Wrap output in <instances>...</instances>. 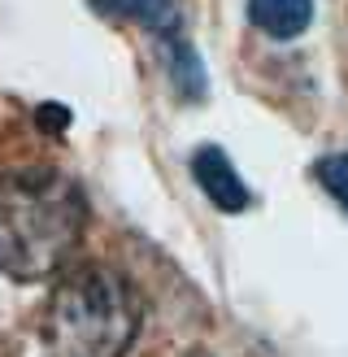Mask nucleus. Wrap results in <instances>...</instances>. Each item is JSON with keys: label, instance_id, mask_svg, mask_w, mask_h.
<instances>
[{"label": "nucleus", "instance_id": "20e7f679", "mask_svg": "<svg viewBox=\"0 0 348 357\" xmlns=\"http://www.w3.org/2000/svg\"><path fill=\"white\" fill-rule=\"evenodd\" d=\"M92 5L104 17H122V22H135V26L152 31L157 40L183 31V13H179L174 0H92Z\"/></svg>", "mask_w": 348, "mask_h": 357}, {"label": "nucleus", "instance_id": "423d86ee", "mask_svg": "<svg viewBox=\"0 0 348 357\" xmlns=\"http://www.w3.org/2000/svg\"><path fill=\"white\" fill-rule=\"evenodd\" d=\"M313 178H318V183L331 192V201L348 213V153H326V157H318Z\"/></svg>", "mask_w": 348, "mask_h": 357}, {"label": "nucleus", "instance_id": "7ed1b4c3", "mask_svg": "<svg viewBox=\"0 0 348 357\" xmlns=\"http://www.w3.org/2000/svg\"><path fill=\"white\" fill-rule=\"evenodd\" d=\"M191 178H196V188L214 201L218 209L226 213H244L253 205L248 188H244V178L235 174L231 157H226L218 144H200L196 153H191Z\"/></svg>", "mask_w": 348, "mask_h": 357}, {"label": "nucleus", "instance_id": "f257e3e1", "mask_svg": "<svg viewBox=\"0 0 348 357\" xmlns=\"http://www.w3.org/2000/svg\"><path fill=\"white\" fill-rule=\"evenodd\" d=\"M87 196L70 174L35 166L0 174V271L17 283L57 279L79 253Z\"/></svg>", "mask_w": 348, "mask_h": 357}, {"label": "nucleus", "instance_id": "f03ea898", "mask_svg": "<svg viewBox=\"0 0 348 357\" xmlns=\"http://www.w3.org/2000/svg\"><path fill=\"white\" fill-rule=\"evenodd\" d=\"M144 301L135 283L104 261H70L44 305V357H127Z\"/></svg>", "mask_w": 348, "mask_h": 357}, {"label": "nucleus", "instance_id": "39448f33", "mask_svg": "<svg viewBox=\"0 0 348 357\" xmlns=\"http://www.w3.org/2000/svg\"><path fill=\"white\" fill-rule=\"evenodd\" d=\"M248 22L270 40H296L313 22V0H248Z\"/></svg>", "mask_w": 348, "mask_h": 357}]
</instances>
